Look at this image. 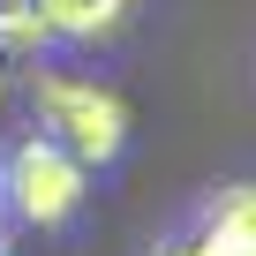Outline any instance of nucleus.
<instances>
[{
	"mask_svg": "<svg viewBox=\"0 0 256 256\" xmlns=\"http://www.w3.org/2000/svg\"><path fill=\"white\" fill-rule=\"evenodd\" d=\"M38 120L83 166H106L128 144V106L113 90H98V83H76V76H38Z\"/></svg>",
	"mask_w": 256,
	"mask_h": 256,
	"instance_id": "nucleus-1",
	"label": "nucleus"
},
{
	"mask_svg": "<svg viewBox=\"0 0 256 256\" xmlns=\"http://www.w3.org/2000/svg\"><path fill=\"white\" fill-rule=\"evenodd\" d=\"M0 188L16 196V211H23L30 226H60V218L83 204V158H76L60 136H30V144L8 158Z\"/></svg>",
	"mask_w": 256,
	"mask_h": 256,
	"instance_id": "nucleus-2",
	"label": "nucleus"
},
{
	"mask_svg": "<svg viewBox=\"0 0 256 256\" xmlns=\"http://www.w3.org/2000/svg\"><path fill=\"white\" fill-rule=\"evenodd\" d=\"M218 256H256V181H234L204 204V226H196Z\"/></svg>",
	"mask_w": 256,
	"mask_h": 256,
	"instance_id": "nucleus-3",
	"label": "nucleus"
},
{
	"mask_svg": "<svg viewBox=\"0 0 256 256\" xmlns=\"http://www.w3.org/2000/svg\"><path fill=\"white\" fill-rule=\"evenodd\" d=\"M30 8L46 16L53 38H106V30L128 16V0H30Z\"/></svg>",
	"mask_w": 256,
	"mask_h": 256,
	"instance_id": "nucleus-4",
	"label": "nucleus"
},
{
	"mask_svg": "<svg viewBox=\"0 0 256 256\" xmlns=\"http://www.w3.org/2000/svg\"><path fill=\"white\" fill-rule=\"evenodd\" d=\"M53 30H46V16L38 8H0V60H23V53H38Z\"/></svg>",
	"mask_w": 256,
	"mask_h": 256,
	"instance_id": "nucleus-5",
	"label": "nucleus"
},
{
	"mask_svg": "<svg viewBox=\"0 0 256 256\" xmlns=\"http://www.w3.org/2000/svg\"><path fill=\"white\" fill-rule=\"evenodd\" d=\"M158 256H218V248H211V241H204V234H181V241H166V248H158Z\"/></svg>",
	"mask_w": 256,
	"mask_h": 256,
	"instance_id": "nucleus-6",
	"label": "nucleus"
},
{
	"mask_svg": "<svg viewBox=\"0 0 256 256\" xmlns=\"http://www.w3.org/2000/svg\"><path fill=\"white\" fill-rule=\"evenodd\" d=\"M0 256H8V234H0Z\"/></svg>",
	"mask_w": 256,
	"mask_h": 256,
	"instance_id": "nucleus-7",
	"label": "nucleus"
},
{
	"mask_svg": "<svg viewBox=\"0 0 256 256\" xmlns=\"http://www.w3.org/2000/svg\"><path fill=\"white\" fill-rule=\"evenodd\" d=\"M0 174H8V158H0ZM0 196H8V188H0Z\"/></svg>",
	"mask_w": 256,
	"mask_h": 256,
	"instance_id": "nucleus-8",
	"label": "nucleus"
}]
</instances>
